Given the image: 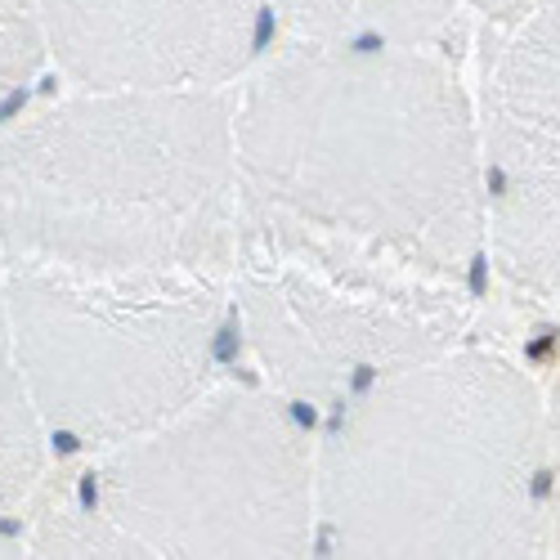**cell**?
<instances>
[{"instance_id": "10", "label": "cell", "mask_w": 560, "mask_h": 560, "mask_svg": "<svg viewBox=\"0 0 560 560\" xmlns=\"http://www.w3.org/2000/svg\"><path fill=\"white\" fill-rule=\"evenodd\" d=\"M45 466H50V444L27 399L10 310V260L0 247V556H10V525L45 476Z\"/></svg>"}, {"instance_id": "9", "label": "cell", "mask_w": 560, "mask_h": 560, "mask_svg": "<svg viewBox=\"0 0 560 560\" xmlns=\"http://www.w3.org/2000/svg\"><path fill=\"white\" fill-rule=\"evenodd\" d=\"M273 32L318 45H417L466 55L471 5L466 0H265Z\"/></svg>"}, {"instance_id": "11", "label": "cell", "mask_w": 560, "mask_h": 560, "mask_svg": "<svg viewBox=\"0 0 560 560\" xmlns=\"http://www.w3.org/2000/svg\"><path fill=\"white\" fill-rule=\"evenodd\" d=\"M50 72L40 32V0H0V126L19 117Z\"/></svg>"}, {"instance_id": "1", "label": "cell", "mask_w": 560, "mask_h": 560, "mask_svg": "<svg viewBox=\"0 0 560 560\" xmlns=\"http://www.w3.org/2000/svg\"><path fill=\"white\" fill-rule=\"evenodd\" d=\"M243 211L462 283L489 269L476 90L417 45L278 36L233 85Z\"/></svg>"}, {"instance_id": "6", "label": "cell", "mask_w": 560, "mask_h": 560, "mask_svg": "<svg viewBox=\"0 0 560 560\" xmlns=\"http://www.w3.org/2000/svg\"><path fill=\"white\" fill-rule=\"evenodd\" d=\"M233 314L252 372L328 417L372 382L471 341L480 283L243 211Z\"/></svg>"}, {"instance_id": "3", "label": "cell", "mask_w": 560, "mask_h": 560, "mask_svg": "<svg viewBox=\"0 0 560 560\" xmlns=\"http://www.w3.org/2000/svg\"><path fill=\"white\" fill-rule=\"evenodd\" d=\"M551 462L538 386L462 341L318 417V551L547 556Z\"/></svg>"}, {"instance_id": "8", "label": "cell", "mask_w": 560, "mask_h": 560, "mask_svg": "<svg viewBox=\"0 0 560 560\" xmlns=\"http://www.w3.org/2000/svg\"><path fill=\"white\" fill-rule=\"evenodd\" d=\"M63 85L229 90L278 40L265 0H40Z\"/></svg>"}, {"instance_id": "5", "label": "cell", "mask_w": 560, "mask_h": 560, "mask_svg": "<svg viewBox=\"0 0 560 560\" xmlns=\"http://www.w3.org/2000/svg\"><path fill=\"white\" fill-rule=\"evenodd\" d=\"M72 462L135 556L318 551V417L247 363L162 427Z\"/></svg>"}, {"instance_id": "4", "label": "cell", "mask_w": 560, "mask_h": 560, "mask_svg": "<svg viewBox=\"0 0 560 560\" xmlns=\"http://www.w3.org/2000/svg\"><path fill=\"white\" fill-rule=\"evenodd\" d=\"M27 399L50 457H95L207 395L243 354L233 283L10 265Z\"/></svg>"}, {"instance_id": "12", "label": "cell", "mask_w": 560, "mask_h": 560, "mask_svg": "<svg viewBox=\"0 0 560 560\" xmlns=\"http://www.w3.org/2000/svg\"><path fill=\"white\" fill-rule=\"evenodd\" d=\"M471 5V19H480L485 27H498V23H506L511 14H516L525 0H466Z\"/></svg>"}, {"instance_id": "2", "label": "cell", "mask_w": 560, "mask_h": 560, "mask_svg": "<svg viewBox=\"0 0 560 560\" xmlns=\"http://www.w3.org/2000/svg\"><path fill=\"white\" fill-rule=\"evenodd\" d=\"M238 220L233 85H63L0 126L10 265L229 278Z\"/></svg>"}, {"instance_id": "7", "label": "cell", "mask_w": 560, "mask_h": 560, "mask_svg": "<svg viewBox=\"0 0 560 560\" xmlns=\"http://www.w3.org/2000/svg\"><path fill=\"white\" fill-rule=\"evenodd\" d=\"M489 269L516 301L560 292V0L489 27L480 68Z\"/></svg>"}]
</instances>
